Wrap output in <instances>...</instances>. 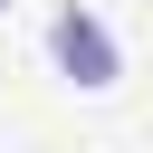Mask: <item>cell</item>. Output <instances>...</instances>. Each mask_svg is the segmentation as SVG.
<instances>
[{"label": "cell", "mask_w": 153, "mask_h": 153, "mask_svg": "<svg viewBox=\"0 0 153 153\" xmlns=\"http://www.w3.org/2000/svg\"><path fill=\"white\" fill-rule=\"evenodd\" d=\"M48 48H57V67H67L76 86H115V76H124V57H115V38H105V19H96V10H57Z\"/></svg>", "instance_id": "1"}]
</instances>
